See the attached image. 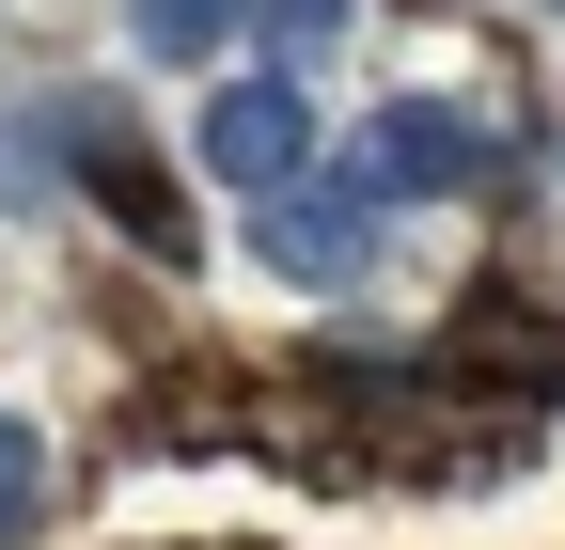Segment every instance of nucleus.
Returning a JSON list of instances; mask_svg holds the SVG:
<instances>
[{
	"instance_id": "nucleus-2",
	"label": "nucleus",
	"mask_w": 565,
	"mask_h": 550,
	"mask_svg": "<svg viewBox=\"0 0 565 550\" xmlns=\"http://www.w3.org/2000/svg\"><path fill=\"white\" fill-rule=\"evenodd\" d=\"M471 173H487V126H471V110H440V95H408V110H377V126H362V189H377V204L471 189Z\"/></svg>"
},
{
	"instance_id": "nucleus-5",
	"label": "nucleus",
	"mask_w": 565,
	"mask_h": 550,
	"mask_svg": "<svg viewBox=\"0 0 565 550\" xmlns=\"http://www.w3.org/2000/svg\"><path fill=\"white\" fill-rule=\"evenodd\" d=\"M32 519V425H0V535Z\"/></svg>"
},
{
	"instance_id": "nucleus-1",
	"label": "nucleus",
	"mask_w": 565,
	"mask_h": 550,
	"mask_svg": "<svg viewBox=\"0 0 565 550\" xmlns=\"http://www.w3.org/2000/svg\"><path fill=\"white\" fill-rule=\"evenodd\" d=\"M299 158H315L299 80H236V95H204V173H221V189H299Z\"/></svg>"
},
{
	"instance_id": "nucleus-6",
	"label": "nucleus",
	"mask_w": 565,
	"mask_h": 550,
	"mask_svg": "<svg viewBox=\"0 0 565 550\" xmlns=\"http://www.w3.org/2000/svg\"><path fill=\"white\" fill-rule=\"evenodd\" d=\"M267 32H282V47H330V32H345V0H267Z\"/></svg>"
},
{
	"instance_id": "nucleus-3",
	"label": "nucleus",
	"mask_w": 565,
	"mask_h": 550,
	"mask_svg": "<svg viewBox=\"0 0 565 550\" xmlns=\"http://www.w3.org/2000/svg\"><path fill=\"white\" fill-rule=\"evenodd\" d=\"M267 252L299 267V284H362V221H345V204H282V221H267Z\"/></svg>"
},
{
	"instance_id": "nucleus-4",
	"label": "nucleus",
	"mask_w": 565,
	"mask_h": 550,
	"mask_svg": "<svg viewBox=\"0 0 565 550\" xmlns=\"http://www.w3.org/2000/svg\"><path fill=\"white\" fill-rule=\"evenodd\" d=\"M236 17H252V0H141V47H158V63H204V47H236Z\"/></svg>"
}]
</instances>
